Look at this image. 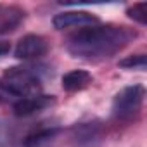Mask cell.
Here are the masks:
<instances>
[{
    "mask_svg": "<svg viewBox=\"0 0 147 147\" xmlns=\"http://www.w3.org/2000/svg\"><path fill=\"white\" fill-rule=\"evenodd\" d=\"M45 52H47V42L40 35H26V36H23L18 42L16 49H14V55L18 59H23V61L40 59L42 55H45Z\"/></svg>",
    "mask_w": 147,
    "mask_h": 147,
    "instance_id": "obj_4",
    "label": "cell"
},
{
    "mask_svg": "<svg viewBox=\"0 0 147 147\" xmlns=\"http://www.w3.org/2000/svg\"><path fill=\"white\" fill-rule=\"evenodd\" d=\"M144 97H145V88L142 85L125 87L119 94H116L113 100V116L121 121L133 119L142 109Z\"/></svg>",
    "mask_w": 147,
    "mask_h": 147,
    "instance_id": "obj_3",
    "label": "cell"
},
{
    "mask_svg": "<svg viewBox=\"0 0 147 147\" xmlns=\"http://www.w3.org/2000/svg\"><path fill=\"white\" fill-rule=\"evenodd\" d=\"M128 18L140 23V24H145L147 23V4L145 2H138V4H133L128 11H126Z\"/></svg>",
    "mask_w": 147,
    "mask_h": 147,
    "instance_id": "obj_11",
    "label": "cell"
},
{
    "mask_svg": "<svg viewBox=\"0 0 147 147\" xmlns=\"http://www.w3.org/2000/svg\"><path fill=\"white\" fill-rule=\"evenodd\" d=\"M0 88L11 95H18L21 99L38 95L42 92L40 78L33 67H9L2 80H0Z\"/></svg>",
    "mask_w": 147,
    "mask_h": 147,
    "instance_id": "obj_2",
    "label": "cell"
},
{
    "mask_svg": "<svg viewBox=\"0 0 147 147\" xmlns=\"http://www.w3.org/2000/svg\"><path fill=\"white\" fill-rule=\"evenodd\" d=\"M55 102V99L52 95H43V94H38V95H33V97H26V99H21L14 104V114L23 118V116H31L45 107H50L52 104Z\"/></svg>",
    "mask_w": 147,
    "mask_h": 147,
    "instance_id": "obj_6",
    "label": "cell"
},
{
    "mask_svg": "<svg viewBox=\"0 0 147 147\" xmlns=\"http://www.w3.org/2000/svg\"><path fill=\"white\" fill-rule=\"evenodd\" d=\"M135 38L137 31L131 28L118 24H106V26L95 24V26H87L78 33L71 35L66 42V49L73 57L100 59L114 55Z\"/></svg>",
    "mask_w": 147,
    "mask_h": 147,
    "instance_id": "obj_1",
    "label": "cell"
},
{
    "mask_svg": "<svg viewBox=\"0 0 147 147\" xmlns=\"http://www.w3.org/2000/svg\"><path fill=\"white\" fill-rule=\"evenodd\" d=\"M52 24L55 30H66L75 26H95L99 24V18L87 11H67V12L55 14Z\"/></svg>",
    "mask_w": 147,
    "mask_h": 147,
    "instance_id": "obj_5",
    "label": "cell"
},
{
    "mask_svg": "<svg viewBox=\"0 0 147 147\" xmlns=\"http://www.w3.org/2000/svg\"><path fill=\"white\" fill-rule=\"evenodd\" d=\"M24 19V11L18 5H4L0 4V33H9L19 26Z\"/></svg>",
    "mask_w": 147,
    "mask_h": 147,
    "instance_id": "obj_8",
    "label": "cell"
},
{
    "mask_svg": "<svg viewBox=\"0 0 147 147\" xmlns=\"http://www.w3.org/2000/svg\"><path fill=\"white\" fill-rule=\"evenodd\" d=\"M147 64V57L145 54H137V55H130L126 59H121L119 61V66L121 67H128V69H144Z\"/></svg>",
    "mask_w": 147,
    "mask_h": 147,
    "instance_id": "obj_12",
    "label": "cell"
},
{
    "mask_svg": "<svg viewBox=\"0 0 147 147\" xmlns=\"http://www.w3.org/2000/svg\"><path fill=\"white\" fill-rule=\"evenodd\" d=\"M57 133H59V128H55V126L38 128V130H35V131H31L30 135L24 137L23 147H43V145H45L47 142H50Z\"/></svg>",
    "mask_w": 147,
    "mask_h": 147,
    "instance_id": "obj_10",
    "label": "cell"
},
{
    "mask_svg": "<svg viewBox=\"0 0 147 147\" xmlns=\"http://www.w3.org/2000/svg\"><path fill=\"white\" fill-rule=\"evenodd\" d=\"M5 52H9V45L7 43H0V55H4Z\"/></svg>",
    "mask_w": 147,
    "mask_h": 147,
    "instance_id": "obj_13",
    "label": "cell"
},
{
    "mask_svg": "<svg viewBox=\"0 0 147 147\" xmlns=\"http://www.w3.org/2000/svg\"><path fill=\"white\" fill-rule=\"evenodd\" d=\"M92 83V75L85 69H73L62 76V88L66 92H78Z\"/></svg>",
    "mask_w": 147,
    "mask_h": 147,
    "instance_id": "obj_9",
    "label": "cell"
},
{
    "mask_svg": "<svg viewBox=\"0 0 147 147\" xmlns=\"http://www.w3.org/2000/svg\"><path fill=\"white\" fill-rule=\"evenodd\" d=\"M102 128L99 123H82L73 128V138L80 147H90L100 140Z\"/></svg>",
    "mask_w": 147,
    "mask_h": 147,
    "instance_id": "obj_7",
    "label": "cell"
}]
</instances>
